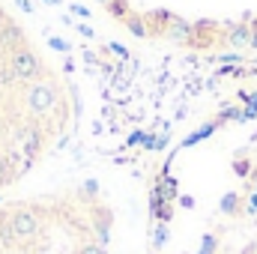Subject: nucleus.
Returning <instances> with one entry per match:
<instances>
[{
	"label": "nucleus",
	"instance_id": "1",
	"mask_svg": "<svg viewBox=\"0 0 257 254\" xmlns=\"http://www.w3.org/2000/svg\"><path fill=\"white\" fill-rule=\"evenodd\" d=\"M57 105H60V90H57V84H51V81H36V84H30L27 93H24V108H27L33 117H48Z\"/></svg>",
	"mask_w": 257,
	"mask_h": 254
},
{
	"label": "nucleus",
	"instance_id": "2",
	"mask_svg": "<svg viewBox=\"0 0 257 254\" xmlns=\"http://www.w3.org/2000/svg\"><path fill=\"white\" fill-rule=\"evenodd\" d=\"M9 224H12V233H15L18 242L33 239V236L42 230V218H39V212H33V209H27V206H18V209L9 215Z\"/></svg>",
	"mask_w": 257,
	"mask_h": 254
},
{
	"label": "nucleus",
	"instance_id": "3",
	"mask_svg": "<svg viewBox=\"0 0 257 254\" xmlns=\"http://www.w3.org/2000/svg\"><path fill=\"white\" fill-rule=\"evenodd\" d=\"M218 39H224V27H218L215 21H194L192 36H189V48L194 51H209L212 45H218Z\"/></svg>",
	"mask_w": 257,
	"mask_h": 254
},
{
	"label": "nucleus",
	"instance_id": "4",
	"mask_svg": "<svg viewBox=\"0 0 257 254\" xmlns=\"http://www.w3.org/2000/svg\"><path fill=\"white\" fill-rule=\"evenodd\" d=\"M9 66H12V72L18 75V81H33V78H39V72H42V63H39L36 51H30L27 45L15 48V51L9 54Z\"/></svg>",
	"mask_w": 257,
	"mask_h": 254
},
{
	"label": "nucleus",
	"instance_id": "5",
	"mask_svg": "<svg viewBox=\"0 0 257 254\" xmlns=\"http://www.w3.org/2000/svg\"><path fill=\"white\" fill-rule=\"evenodd\" d=\"M15 141H18V150L27 156V159H39V153H42V147H45V135H42V129L36 126V123H21V126L15 129Z\"/></svg>",
	"mask_w": 257,
	"mask_h": 254
},
{
	"label": "nucleus",
	"instance_id": "6",
	"mask_svg": "<svg viewBox=\"0 0 257 254\" xmlns=\"http://www.w3.org/2000/svg\"><path fill=\"white\" fill-rule=\"evenodd\" d=\"M224 42L230 48H248V42H251V18L236 21V24H227L224 27Z\"/></svg>",
	"mask_w": 257,
	"mask_h": 254
},
{
	"label": "nucleus",
	"instance_id": "7",
	"mask_svg": "<svg viewBox=\"0 0 257 254\" xmlns=\"http://www.w3.org/2000/svg\"><path fill=\"white\" fill-rule=\"evenodd\" d=\"M174 15H177V12H171V9H147L144 18H147L150 36H165L168 27H171V21H174Z\"/></svg>",
	"mask_w": 257,
	"mask_h": 254
},
{
	"label": "nucleus",
	"instance_id": "8",
	"mask_svg": "<svg viewBox=\"0 0 257 254\" xmlns=\"http://www.w3.org/2000/svg\"><path fill=\"white\" fill-rule=\"evenodd\" d=\"M21 45H24V27H18L15 21H9L6 27H0V51L12 54Z\"/></svg>",
	"mask_w": 257,
	"mask_h": 254
},
{
	"label": "nucleus",
	"instance_id": "9",
	"mask_svg": "<svg viewBox=\"0 0 257 254\" xmlns=\"http://www.w3.org/2000/svg\"><path fill=\"white\" fill-rule=\"evenodd\" d=\"M189 36H192V24H189L186 18L174 15V21H171V27H168V33H165V39H171V42H177V45H189Z\"/></svg>",
	"mask_w": 257,
	"mask_h": 254
},
{
	"label": "nucleus",
	"instance_id": "10",
	"mask_svg": "<svg viewBox=\"0 0 257 254\" xmlns=\"http://www.w3.org/2000/svg\"><path fill=\"white\" fill-rule=\"evenodd\" d=\"M123 27H126L135 39H147V36H150V27H147L144 12H135V9H132V12L126 15V21H123Z\"/></svg>",
	"mask_w": 257,
	"mask_h": 254
},
{
	"label": "nucleus",
	"instance_id": "11",
	"mask_svg": "<svg viewBox=\"0 0 257 254\" xmlns=\"http://www.w3.org/2000/svg\"><path fill=\"white\" fill-rule=\"evenodd\" d=\"M218 126H221V120H218V117H215V120H209V123H203V129L192 132V135L183 141V147H192V144H197V141H206V138H209V135H212Z\"/></svg>",
	"mask_w": 257,
	"mask_h": 254
},
{
	"label": "nucleus",
	"instance_id": "12",
	"mask_svg": "<svg viewBox=\"0 0 257 254\" xmlns=\"http://www.w3.org/2000/svg\"><path fill=\"white\" fill-rule=\"evenodd\" d=\"M168 239H171V227H168L165 221H159V224L153 227V245H156V248H165Z\"/></svg>",
	"mask_w": 257,
	"mask_h": 254
},
{
	"label": "nucleus",
	"instance_id": "13",
	"mask_svg": "<svg viewBox=\"0 0 257 254\" xmlns=\"http://www.w3.org/2000/svg\"><path fill=\"white\" fill-rule=\"evenodd\" d=\"M12 84H18V75L12 72L9 57H6V60H0V90H3V87H12Z\"/></svg>",
	"mask_w": 257,
	"mask_h": 254
},
{
	"label": "nucleus",
	"instance_id": "14",
	"mask_svg": "<svg viewBox=\"0 0 257 254\" xmlns=\"http://www.w3.org/2000/svg\"><path fill=\"white\" fill-rule=\"evenodd\" d=\"M18 239H15V233H12V224H9V218H0V245L3 248H12Z\"/></svg>",
	"mask_w": 257,
	"mask_h": 254
},
{
	"label": "nucleus",
	"instance_id": "15",
	"mask_svg": "<svg viewBox=\"0 0 257 254\" xmlns=\"http://www.w3.org/2000/svg\"><path fill=\"white\" fill-rule=\"evenodd\" d=\"M128 12H132V9H128V0H114V3L108 6V15H111V18H117L120 24L126 21V15H128Z\"/></svg>",
	"mask_w": 257,
	"mask_h": 254
},
{
	"label": "nucleus",
	"instance_id": "16",
	"mask_svg": "<svg viewBox=\"0 0 257 254\" xmlns=\"http://www.w3.org/2000/svg\"><path fill=\"white\" fill-rule=\"evenodd\" d=\"M45 42H48V48H54L57 54H72V42L63 39V36H48Z\"/></svg>",
	"mask_w": 257,
	"mask_h": 254
},
{
	"label": "nucleus",
	"instance_id": "17",
	"mask_svg": "<svg viewBox=\"0 0 257 254\" xmlns=\"http://www.w3.org/2000/svg\"><path fill=\"white\" fill-rule=\"evenodd\" d=\"M15 180V174H12V168H9V159H6V153H0V186H6V183H12Z\"/></svg>",
	"mask_w": 257,
	"mask_h": 254
},
{
	"label": "nucleus",
	"instance_id": "18",
	"mask_svg": "<svg viewBox=\"0 0 257 254\" xmlns=\"http://www.w3.org/2000/svg\"><path fill=\"white\" fill-rule=\"evenodd\" d=\"M69 15H75V18H81V21H87L93 12H90V6H81V3H69Z\"/></svg>",
	"mask_w": 257,
	"mask_h": 254
},
{
	"label": "nucleus",
	"instance_id": "19",
	"mask_svg": "<svg viewBox=\"0 0 257 254\" xmlns=\"http://www.w3.org/2000/svg\"><path fill=\"white\" fill-rule=\"evenodd\" d=\"M78 254H108V251H105V245H99V242H84V245L78 248Z\"/></svg>",
	"mask_w": 257,
	"mask_h": 254
},
{
	"label": "nucleus",
	"instance_id": "20",
	"mask_svg": "<svg viewBox=\"0 0 257 254\" xmlns=\"http://www.w3.org/2000/svg\"><path fill=\"white\" fill-rule=\"evenodd\" d=\"M108 51H114L120 60H128V48L126 45H120V42H108Z\"/></svg>",
	"mask_w": 257,
	"mask_h": 254
},
{
	"label": "nucleus",
	"instance_id": "21",
	"mask_svg": "<svg viewBox=\"0 0 257 254\" xmlns=\"http://www.w3.org/2000/svg\"><path fill=\"white\" fill-rule=\"evenodd\" d=\"M75 30H78V33H81V36H84V39H96V30H93V27H90V24H87V21H81V24H78V27H75Z\"/></svg>",
	"mask_w": 257,
	"mask_h": 254
},
{
	"label": "nucleus",
	"instance_id": "22",
	"mask_svg": "<svg viewBox=\"0 0 257 254\" xmlns=\"http://www.w3.org/2000/svg\"><path fill=\"white\" fill-rule=\"evenodd\" d=\"M218 60H221V63H239V60H242V54H236V51H227V54H218Z\"/></svg>",
	"mask_w": 257,
	"mask_h": 254
},
{
	"label": "nucleus",
	"instance_id": "23",
	"mask_svg": "<svg viewBox=\"0 0 257 254\" xmlns=\"http://www.w3.org/2000/svg\"><path fill=\"white\" fill-rule=\"evenodd\" d=\"M15 6H18L21 12H27V15H30V12H36V3H33V0H15Z\"/></svg>",
	"mask_w": 257,
	"mask_h": 254
},
{
	"label": "nucleus",
	"instance_id": "24",
	"mask_svg": "<svg viewBox=\"0 0 257 254\" xmlns=\"http://www.w3.org/2000/svg\"><path fill=\"white\" fill-rule=\"evenodd\" d=\"M248 48L257 51V18H251V42H248Z\"/></svg>",
	"mask_w": 257,
	"mask_h": 254
},
{
	"label": "nucleus",
	"instance_id": "25",
	"mask_svg": "<svg viewBox=\"0 0 257 254\" xmlns=\"http://www.w3.org/2000/svg\"><path fill=\"white\" fill-rule=\"evenodd\" d=\"M6 24H9V15H6V12L0 9V27H6Z\"/></svg>",
	"mask_w": 257,
	"mask_h": 254
},
{
	"label": "nucleus",
	"instance_id": "26",
	"mask_svg": "<svg viewBox=\"0 0 257 254\" xmlns=\"http://www.w3.org/2000/svg\"><path fill=\"white\" fill-rule=\"evenodd\" d=\"M39 3H45V6H63V0H39Z\"/></svg>",
	"mask_w": 257,
	"mask_h": 254
},
{
	"label": "nucleus",
	"instance_id": "27",
	"mask_svg": "<svg viewBox=\"0 0 257 254\" xmlns=\"http://www.w3.org/2000/svg\"><path fill=\"white\" fill-rule=\"evenodd\" d=\"M96 3H99V6H105V9H108V6H111V3H114V0H96Z\"/></svg>",
	"mask_w": 257,
	"mask_h": 254
},
{
	"label": "nucleus",
	"instance_id": "28",
	"mask_svg": "<svg viewBox=\"0 0 257 254\" xmlns=\"http://www.w3.org/2000/svg\"><path fill=\"white\" fill-rule=\"evenodd\" d=\"M3 132H6V123H3V117H0V138H3Z\"/></svg>",
	"mask_w": 257,
	"mask_h": 254
}]
</instances>
